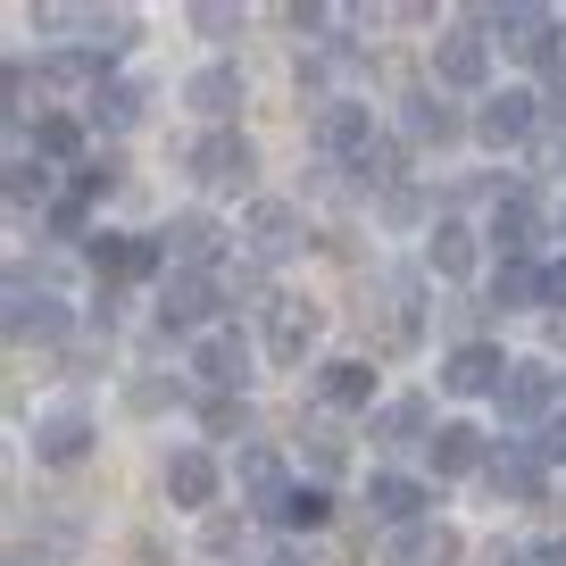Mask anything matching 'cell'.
Wrapping results in <instances>:
<instances>
[{"instance_id":"obj_19","label":"cell","mask_w":566,"mask_h":566,"mask_svg":"<svg viewBox=\"0 0 566 566\" xmlns=\"http://www.w3.org/2000/svg\"><path fill=\"white\" fill-rule=\"evenodd\" d=\"M184 101H192L209 125H226L233 108H242V75H233V67H200L192 84H184Z\"/></svg>"},{"instance_id":"obj_37","label":"cell","mask_w":566,"mask_h":566,"mask_svg":"<svg viewBox=\"0 0 566 566\" xmlns=\"http://www.w3.org/2000/svg\"><path fill=\"white\" fill-rule=\"evenodd\" d=\"M492 566H542V558H525V549H500V558Z\"/></svg>"},{"instance_id":"obj_22","label":"cell","mask_w":566,"mask_h":566,"mask_svg":"<svg viewBox=\"0 0 566 566\" xmlns=\"http://www.w3.org/2000/svg\"><path fill=\"white\" fill-rule=\"evenodd\" d=\"M325 400L334 408H367L375 400V367L367 358H334V367H325Z\"/></svg>"},{"instance_id":"obj_1","label":"cell","mask_w":566,"mask_h":566,"mask_svg":"<svg viewBox=\"0 0 566 566\" xmlns=\"http://www.w3.org/2000/svg\"><path fill=\"white\" fill-rule=\"evenodd\" d=\"M192 176L209 184V192H242L250 184V142L233 134V125H209V134L192 142Z\"/></svg>"},{"instance_id":"obj_5","label":"cell","mask_w":566,"mask_h":566,"mask_svg":"<svg viewBox=\"0 0 566 566\" xmlns=\"http://www.w3.org/2000/svg\"><path fill=\"white\" fill-rule=\"evenodd\" d=\"M209 308H217V275H167L159 317L176 325V334H200V325H209ZM209 334H217V325H209Z\"/></svg>"},{"instance_id":"obj_30","label":"cell","mask_w":566,"mask_h":566,"mask_svg":"<svg viewBox=\"0 0 566 566\" xmlns=\"http://www.w3.org/2000/svg\"><path fill=\"white\" fill-rule=\"evenodd\" d=\"M358 176L367 184H400V142H375L367 159H358Z\"/></svg>"},{"instance_id":"obj_18","label":"cell","mask_w":566,"mask_h":566,"mask_svg":"<svg viewBox=\"0 0 566 566\" xmlns=\"http://www.w3.org/2000/svg\"><path fill=\"white\" fill-rule=\"evenodd\" d=\"M92 266H101L108 283L150 275V266H159V242H134V233H101V242H92Z\"/></svg>"},{"instance_id":"obj_8","label":"cell","mask_w":566,"mask_h":566,"mask_svg":"<svg viewBox=\"0 0 566 566\" xmlns=\"http://www.w3.org/2000/svg\"><path fill=\"white\" fill-rule=\"evenodd\" d=\"M242 242H250V259H292V250H301V217L283 209V200H259V209L242 217Z\"/></svg>"},{"instance_id":"obj_9","label":"cell","mask_w":566,"mask_h":566,"mask_svg":"<svg viewBox=\"0 0 566 566\" xmlns=\"http://www.w3.org/2000/svg\"><path fill=\"white\" fill-rule=\"evenodd\" d=\"M533 117H542V101H533V92H492V101H483V117H475V134L492 142V150H509V142L533 134Z\"/></svg>"},{"instance_id":"obj_35","label":"cell","mask_w":566,"mask_h":566,"mask_svg":"<svg viewBox=\"0 0 566 566\" xmlns=\"http://www.w3.org/2000/svg\"><path fill=\"white\" fill-rule=\"evenodd\" d=\"M192 25H200V34H233V9H217V0H209V9H192Z\"/></svg>"},{"instance_id":"obj_17","label":"cell","mask_w":566,"mask_h":566,"mask_svg":"<svg viewBox=\"0 0 566 566\" xmlns=\"http://www.w3.org/2000/svg\"><path fill=\"white\" fill-rule=\"evenodd\" d=\"M367 509L384 516L391 533H408V525H424V483H408V475H375V492H367Z\"/></svg>"},{"instance_id":"obj_39","label":"cell","mask_w":566,"mask_h":566,"mask_svg":"<svg viewBox=\"0 0 566 566\" xmlns=\"http://www.w3.org/2000/svg\"><path fill=\"white\" fill-rule=\"evenodd\" d=\"M558 400H566V391H558Z\"/></svg>"},{"instance_id":"obj_14","label":"cell","mask_w":566,"mask_h":566,"mask_svg":"<svg viewBox=\"0 0 566 566\" xmlns=\"http://www.w3.org/2000/svg\"><path fill=\"white\" fill-rule=\"evenodd\" d=\"M34 450H42L51 467H75V459L92 450V417H84V408H51V417L34 424Z\"/></svg>"},{"instance_id":"obj_15","label":"cell","mask_w":566,"mask_h":566,"mask_svg":"<svg viewBox=\"0 0 566 566\" xmlns=\"http://www.w3.org/2000/svg\"><path fill=\"white\" fill-rule=\"evenodd\" d=\"M167 500H176V509H209L217 500V459L209 450H176V459H167Z\"/></svg>"},{"instance_id":"obj_10","label":"cell","mask_w":566,"mask_h":566,"mask_svg":"<svg viewBox=\"0 0 566 566\" xmlns=\"http://www.w3.org/2000/svg\"><path fill=\"white\" fill-rule=\"evenodd\" d=\"M317 142L334 150V159H350V167H358V159L375 150V117H367L358 101H334V108L317 117Z\"/></svg>"},{"instance_id":"obj_25","label":"cell","mask_w":566,"mask_h":566,"mask_svg":"<svg viewBox=\"0 0 566 566\" xmlns=\"http://www.w3.org/2000/svg\"><path fill=\"white\" fill-rule=\"evenodd\" d=\"M533 301H542V275H533L525 259H516V266H500V275H492V308H533Z\"/></svg>"},{"instance_id":"obj_38","label":"cell","mask_w":566,"mask_h":566,"mask_svg":"<svg viewBox=\"0 0 566 566\" xmlns=\"http://www.w3.org/2000/svg\"><path fill=\"white\" fill-rule=\"evenodd\" d=\"M542 566H566V542H549V549H542Z\"/></svg>"},{"instance_id":"obj_36","label":"cell","mask_w":566,"mask_h":566,"mask_svg":"<svg viewBox=\"0 0 566 566\" xmlns=\"http://www.w3.org/2000/svg\"><path fill=\"white\" fill-rule=\"evenodd\" d=\"M542 301H549V308H566V259H558V266H542Z\"/></svg>"},{"instance_id":"obj_20","label":"cell","mask_w":566,"mask_h":566,"mask_svg":"<svg viewBox=\"0 0 566 566\" xmlns=\"http://www.w3.org/2000/svg\"><path fill=\"white\" fill-rule=\"evenodd\" d=\"M424 459H433V475H475L483 467V433L475 424H442V433L424 442Z\"/></svg>"},{"instance_id":"obj_29","label":"cell","mask_w":566,"mask_h":566,"mask_svg":"<svg viewBox=\"0 0 566 566\" xmlns=\"http://www.w3.org/2000/svg\"><path fill=\"white\" fill-rule=\"evenodd\" d=\"M34 142H42V159H75V150H84V125L75 117H42Z\"/></svg>"},{"instance_id":"obj_3","label":"cell","mask_w":566,"mask_h":566,"mask_svg":"<svg viewBox=\"0 0 566 566\" xmlns=\"http://www.w3.org/2000/svg\"><path fill=\"white\" fill-rule=\"evenodd\" d=\"M433 75H442L450 92H475V84H492V42H483L475 25H450V34L433 42Z\"/></svg>"},{"instance_id":"obj_27","label":"cell","mask_w":566,"mask_h":566,"mask_svg":"<svg viewBox=\"0 0 566 566\" xmlns=\"http://www.w3.org/2000/svg\"><path fill=\"white\" fill-rule=\"evenodd\" d=\"M92 117H101L108 134H125V125L142 117V92H134V84H101V101H92Z\"/></svg>"},{"instance_id":"obj_24","label":"cell","mask_w":566,"mask_h":566,"mask_svg":"<svg viewBox=\"0 0 566 566\" xmlns=\"http://www.w3.org/2000/svg\"><path fill=\"white\" fill-rule=\"evenodd\" d=\"M424 259L442 266V275H467V266H475V233L442 217V226H433V242H424Z\"/></svg>"},{"instance_id":"obj_12","label":"cell","mask_w":566,"mask_h":566,"mask_svg":"<svg viewBox=\"0 0 566 566\" xmlns=\"http://www.w3.org/2000/svg\"><path fill=\"white\" fill-rule=\"evenodd\" d=\"M233 475H242L250 509H266V516H283V509H292V492H283V459H275L266 442H250L242 459H233Z\"/></svg>"},{"instance_id":"obj_32","label":"cell","mask_w":566,"mask_h":566,"mask_svg":"<svg viewBox=\"0 0 566 566\" xmlns=\"http://www.w3.org/2000/svg\"><path fill=\"white\" fill-rule=\"evenodd\" d=\"M117 176H125L117 159H84V167H75V192L92 200V192H108V184H117Z\"/></svg>"},{"instance_id":"obj_21","label":"cell","mask_w":566,"mask_h":566,"mask_svg":"<svg viewBox=\"0 0 566 566\" xmlns=\"http://www.w3.org/2000/svg\"><path fill=\"white\" fill-rule=\"evenodd\" d=\"M9 334H42V342H51V334H67V308H59L51 301V292H42V301H34V292H25V283H18V292H9Z\"/></svg>"},{"instance_id":"obj_2","label":"cell","mask_w":566,"mask_h":566,"mask_svg":"<svg viewBox=\"0 0 566 566\" xmlns=\"http://www.w3.org/2000/svg\"><path fill=\"white\" fill-rule=\"evenodd\" d=\"M308 342H317V308H308L301 292H275V301H266V358H275V367H301Z\"/></svg>"},{"instance_id":"obj_13","label":"cell","mask_w":566,"mask_h":566,"mask_svg":"<svg viewBox=\"0 0 566 566\" xmlns=\"http://www.w3.org/2000/svg\"><path fill=\"white\" fill-rule=\"evenodd\" d=\"M500 384H509V358L492 342H467V350L442 358V391H500Z\"/></svg>"},{"instance_id":"obj_6","label":"cell","mask_w":566,"mask_h":566,"mask_svg":"<svg viewBox=\"0 0 566 566\" xmlns=\"http://www.w3.org/2000/svg\"><path fill=\"white\" fill-rule=\"evenodd\" d=\"M558 375H549V367H533V358H516V367H509V384H500V417H516V424H533V417H542V408L549 400H558Z\"/></svg>"},{"instance_id":"obj_23","label":"cell","mask_w":566,"mask_h":566,"mask_svg":"<svg viewBox=\"0 0 566 566\" xmlns=\"http://www.w3.org/2000/svg\"><path fill=\"white\" fill-rule=\"evenodd\" d=\"M400 125H408L417 142H450V134H459V117H450L433 92H408V101H400Z\"/></svg>"},{"instance_id":"obj_31","label":"cell","mask_w":566,"mask_h":566,"mask_svg":"<svg viewBox=\"0 0 566 566\" xmlns=\"http://www.w3.org/2000/svg\"><path fill=\"white\" fill-rule=\"evenodd\" d=\"M308 467H317V475H334V467H342V433H325V424H308Z\"/></svg>"},{"instance_id":"obj_7","label":"cell","mask_w":566,"mask_h":566,"mask_svg":"<svg viewBox=\"0 0 566 566\" xmlns=\"http://www.w3.org/2000/svg\"><path fill=\"white\" fill-rule=\"evenodd\" d=\"M242 367H250V350H242V334H233V325H217V334L192 342V375H200L209 391H233V384H242Z\"/></svg>"},{"instance_id":"obj_28","label":"cell","mask_w":566,"mask_h":566,"mask_svg":"<svg viewBox=\"0 0 566 566\" xmlns=\"http://www.w3.org/2000/svg\"><path fill=\"white\" fill-rule=\"evenodd\" d=\"M417 433H424V400H391L375 417V442H417Z\"/></svg>"},{"instance_id":"obj_33","label":"cell","mask_w":566,"mask_h":566,"mask_svg":"<svg viewBox=\"0 0 566 566\" xmlns=\"http://www.w3.org/2000/svg\"><path fill=\"white\" fill-rule=\"evenodd\" d=\"M325 516H334V509H325V492H292V509H283V525H325Z\"/></svg>"},{"instance_id":"obj_26","label":"cell","mask_w":566,"mask_h":566,"mask_svg":"<svg viewBox=\"0 0 566 566\" xmlns=\"http://www.w3.org/2000/svg\"><path fill=\"white\" fill-rule=\"evenodd\" d=\"M492 492H516V500H533V492H542V459H533V450L500 459V467H492Z\"/></svg>"},{"instance_id":"obj_16","label":"cell","mask_w":566,"mask_h":566,"mask_svg":"<svg viewBox=\"0 0 566 566\" xmlns=\"http://www.w3.org/2000/svg\"><path fill=\"white\" fill-rule=\"evenodd\" d=\"M533 233H542L533 200H525V192H509V200L492 209V250H500V266H516V259H525V250H533Z\"/></svg>"},{"instance_id":"obj_4","label":"cell","mask_w":566,"mask_h":566,"mask_svg":"<svg viewBox=\"0 0 566 566\" xmlns=\"http://www.w3.org/2000/svg\"><path fill=\"white\" fill-rule=\"evenodd\" d=\"M391 566H459L467 558V542L450 525H433V516H424V525H408V533H391V549H384Z\"/></svg>"},{"instance_id":"obj_11","label":"cell","mask_w":566,"mask_h":566,"mask_svg":"<svg viewBox=\"0 0 566 566\" xmlns=\"http://www.w3.org/2000/svg\"><path fill=\"white\" fill-rule=\"evenodd\" d=\"M159 259H176V275H209V259H217V226L209 217H176V226L159 233Z\"/></svg>"},{"instance_id":"obj_34","label":"cell","mask_w":566,"mask_h":566,"mask_svg":"<svg viewBox=\"0 0 566 566\" xmlns=\"http://www.w3.org/2000/svg\"><path fill=\"white\" fill-rule=\"evenodd\" d=\"M542 67L566 75V25H549V34H542Z\"/></svg>"}]
</instances>
